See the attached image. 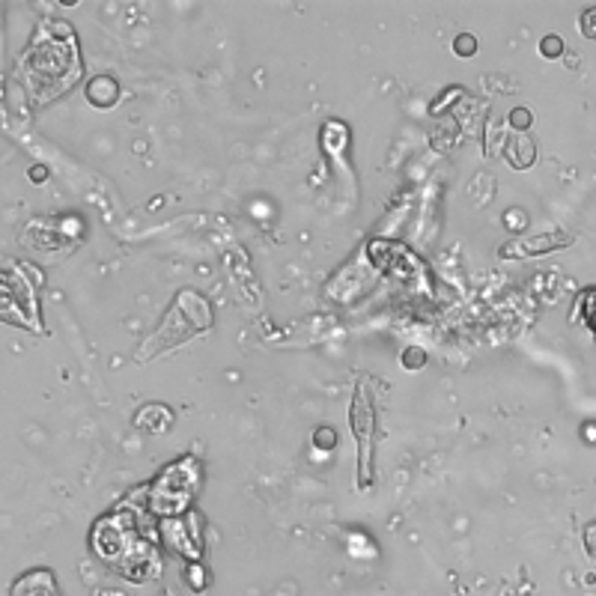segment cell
Masks as SVG:
<instances>
[{
	"label": "cell",
	"mask_w": 596,
	"mask_h": 596,
	"mask_svg": "<svg viewBox=\"0 0 596 596\" xmlns=\"http://www.w3.org/2000/svg\"><path fill=\"white\" fill-rule=\"evenodd\" d=\"M209 325H212L209 304L200 296H194V293H182V296L176 298L173 310H167V316H164L161 328L155 331V337L141 349V361H149L152 355H158V352H164V349L188 340L194 331H203Z\"/></svg>",
	"instance_id": "obj_1"
},
{
	"label": "cell",
	"mask_w": 596,
	"mask_h": 596,
	"mask_svg": "<svg viewBox=\"0 0 596 596\" xmlns=\"http://www.w3.org/2000/svg\"><path fill=\"white\" fill-rule=\"evenodd\" d=\"M352 424H355V439H361V456H364V474H367V456H370V436H373V409L367 400V391L355 394V409H352Z\"/></svg>",
	"instance_id": "obj_2"
},
{
	"label": "cell",
	"mask_w": 596,
	"mask_h": 596,
	"mask_svg": "<svg viewBox=\"0 0 596 596\" xmlns=\"http://www.w3.org/2000/svg\"><path fill=\"white\" fill-rule=\"evenodd\" d=\"M15 596H60L57 585H54V576L45 573V570H36L30 576H24L18 585H15Z\"/></svg>",
	"instance_id": "obj_3"
},
{
	"label": "cell",
	"mask_w": 596,
	"mask_h": 596,
	"mask_svg": "<svg viewBox=\"0 0 596 596\" xmlns=\"http://www.w3.org/2000/svg\"><path fill=\"white\" fill-rule=\"evenodd\" d=\"M543 54L546 57H558L561 54V39L558 36H546L543 39Z\"/></svg>",
	"instance_id": "obj_4"
},
{
	"label": "cell",
	"mask_w": 596,
	"mask_h": 596,
	"mask_svg": "<svg viewBox=\"0 0 596 596\" xmlns=\"http://www.w3.org/2000/svg\"><path fill=\"white\" fill-rule=\"evenodd\" d=\"M456 48H459V54L468 57V54L474 51V39H471V36H459V39H456Z\"/></svg>",
	"instance_id": "obj_5"
},
{
	"label": "cell",
	"mask_w": 596,
	"mask_h": 596,
	"mask_svg": "<svg viewBox=\"0 0 596 596\" xmlns=\"http://www.w3.org/2000/svg\"><path fill=\"white\" fill-rule=\"evenodd\" d=\"M513 123L516 126H528L531 123V114L528 111H513Z\"/></svg>",
	"instance_id": "obj_6"
}]
</instances>
